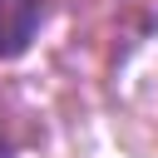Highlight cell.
I'll list each match as a JSON object with an SVG mask.
<instances>
[{"instance_id": "2", "label": "cell", "mask_w": 158, "mask_h": 158, "mask_svg": "<svg viewBox=\"0 0 158 158\" xmlns=\"http://www.w3.org/2000/svg\"><path fill=\"white\" fill-rule=\"evenodd\" d=\"M0 158H15V148H10V138H5V128H0Z\"/></svg>"}, {"instance_id": "1", "label": "cell", "mask_w": 158, "mask_h": 158, "mask_svg": "<svg viewBox=\"0 0 158 158\" xmlns=\"http://www.w3.org/2000/svg\"><path fill=\"white\" fill-rule=\"evenodd\" d=\"M44 25V0H0V59H20Z\"/></svg>"}]
</instances>
